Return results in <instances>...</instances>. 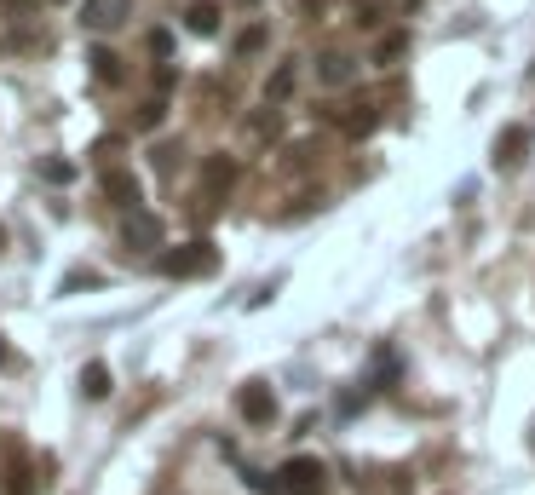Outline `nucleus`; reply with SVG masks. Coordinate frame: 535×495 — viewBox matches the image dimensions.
Returning <instances> with one entry per match:
<instances>
[{
    "label": "nucleus",
    "mask_w": 535,
    "mask_h": 495,
    "mask_svg": "<svg viewBox=\"0 0 535 495\" xmlns=\"http://www.w3.org/2000/svg\"><path fill=\"white\" fill-rule=\"evenodd\" d=\"M162 271L167 277H213L219 271V254H213V242H179V248H167L162 254Z\"/></svg>",
    "instance_id": "1"
},
{
    "label": "nucleus",
    "mask_w": 535,
    "mask_h": 495,
    "mask_svg": "<svg viewBox=\"0 0 535 495\" xmlns=\"http://www.w3.org/2000/svg\"><path fill=\"white\" fill-rule=\"evenodd\" d=\"M317 484H323V461L317 455H294V461L277 467V495H317Z\"/></svg>",
    "instance_id": "2"
},
{
    "label": "nucleus",
    "mask_w": 535,
    "mask_h": 495,
    "mask_svg": "<svg viewBox=\"0 0 535 495\" xmlns=\"http://www.w3.org/2000/svg\"><path fill=\"white\" fill-rule=\"evenodd\" d=\"M236 409H242V421L248 426H271L277 421V392H271L265 380H248V386L236 392Z\"/></svg>",
    "instance_id": "3"
},
{
    "label": "nucleus",
    "mask_w": 535,
    "mask_h": 495,
    "mask_svg": "<svg viewBox=\"0 0 535 495\" xmlns=\"http://www.w3.org/2000/svg\"><path fill=\"white\" fill-rule=\"evenodd\" d=\"M121 242H127V248H133V254H150V248H162V219H156V213H127V219H121Z\"/></svg>",
    "instance_id": "4"
},
{
    "label": "nucleus",
    "mask_w": 535,
    "mask_h": 495,
    "mask_svg": "<svg viewBox=\"0 0 535 495\" xmlns=\"http://www.w3.org/2000/svg\"><path fill=\"white\" fill-rule=\"evenodd\" d=\"M231 190H236V156H208V162H202V196L219 208Z\"/></svg>",
    "instance_id": "5"
},
{
    "label": "nucleus",
    "mask_w": 535,
    "mask_h": 495,
    "mask_svg": "<svg viewBox=\"0 0 535 495\" xmlns=\"http://www.w3.org/2000/svg\"><path fill=\"white\" fill-rule=\"evenodd\" d=\"M104 196L116 202L121 219H127V213H139V202H144L139 179H133V173H121V167H110V173H104Z\"/></svg>",
    "instance_id": "6"
},
{
    "label": "nucleus",
    "mask_w": 535,
    "mask_h": 495,
    "mask_svg": "<svg viewBox=\"0 0 535 495\" xmlns=\"http://www.w3.org/2000/svg\"><path fill=\"white\" fill-rule=\"evenodd\" d=\"M133 18V0H87L81 6V24L87 29H121Z\"/></svg>",
    "instance_id": "7"
},
{
    "label": "nucleus",
    "mask_w": 535,
    "mask_h": 495,
    "mask_svg": "<svg viewBox=\"0 0 535 495\" xmlns=\"http://www.w3.org/2000/svg\"><path fill=\"white\" fill-rule=\"evenodd\" d=\"M317 81H323V87H351V81H357V64H351L346 52H323V58H317Z\"/></svg>",
    "instance_id": "8"
},
{
    "label": "nucleus",
    "mask_w": 535,
    "mask_h": 495,
    "mask_svg": "<svg viewBox=\"0 0 535 495\" xmlns=\"http://www.w3.org/2000/svg\"><path fill=\"white\" fill-rule=\"evenodd\" d=\"M294 87H300V70H294V64H277V70L265 75V104H271V110H277V104H288V98H294Z\"/></svg>",
    "instance_id": "9"
},
{
    "label": "nucleus",
    "mask_w": 535,
    "mask_h": 495,
    "mask_svg": "<svg viewBox=\"0 0 535 495\" xmlns=\"http://www.w3.org/2000/svg\"><path fill=\"white\" fill-rule=\"evenodd\" d=\"M185 29H190V35H202V41L219 35V6H213V0H190V6H185Z\"/></svg>",
    "instance_id": "10"
},
{
    "label": "nucleus",
    "mask_w": 535,
    "mask_h": 495,
    "mask_svg": "<svg viewBox=\"0 0 535 495\" xmlns=\"http://www.w3.org/2000/svg\"><path fill=\"white\" fill-rule=\"evenodd\" d=\"M374 127H380V110H374V104H357V110L340 116V133H346V139H369Z\"/></svg>",
    "instance_id": "11"
},
{
    "label": "nucleus",
    "mask_w": 535,
    "mask_h": 495,
    "mask_svg": "<svg viewBox=\"0 0 535 495\" xmlns=\"http://www.w3.org/2000/svg\"><path fill=\"white\" fill-rule=\"evenodd\" d=\"M530 144V133L524 127H501V139H495V167L507 173V167H518V150Z\"/></svg>",
    "instance_id": "12"
},
{
    "label": "nucleus",
    "mask_w": 535,
    "mask_h": 495,
    "mask_svg": "<svg viewBox=\"0 0 535 495\" xmlns=\"http://www.w3.org/2000/svg\"><path fill=\"white\" fill-rule=\"evenodd\" d=\"M87 64H93V81H104V87H121V81H127V70H121L116 52L93 47V52H87Z\"/></svg>",
    "instance_id": "13"
},
{
    "label": "nucleus",
    "mask_w": 535,
    "mask_h": 495,
    "mask_svg": "<svg viewBox=\"0 0 535 495\" xmlns=\"http://www.w3.org/2000/svg\"><path fill=\"white\" fill-rule=\"evenodd\" d=\"M110 386H116V380H110L104 363H87V369H81V392H87V398H110Z\"/></svg>",
    "instance_id": "14"
},
{
    "label": "nucleus",
    "mask_w": 535,
    "mask_h": 495,
    "mask_svg": "<svg viewBox=\"0 0 535 495\" xmlns=\"http://www.w3.org/2000/svg\"><path fill=\"white\" fill-rule=\"evenodd\" d=\"M409 52V35L403 29H392V35H380V47H374V64H392V58H403Z\"/></svg>",
    "instance_id": "15"
},
{
    "label": "nucleus",
    "mask_w": 535,
    "mask_h": 495,
    "mask_svg": "<svg viewBox=\"0 0 535 495\" xmlns=\"http://www.w3.org/2000/svg\"><path fill=\"white\" fill-rule=\"evenodd\" d=\"M277 127H282V110H259V116L248 121V133H254V139H277Z\"/></svg>",
    "instance_id": "16"
},
{
    "label": "nucleus",
    "mask_w": 535,
    "mask_h": 495,
    "mask_svg": "<svg viewBox=\"0 0 535 495\" xmlns=\"http://www.w3.org/2000/svg\"><path fill=\"white\" fill-rule=\"evenodd\" d=\"M35 173H41V179H52V185H70V179H75V167H70V162H58V156L35 162Z\"/></svg>",
    "instance_id": "17"
},
{
    "label": "nucleus",
    "mask_w": 535,
    "mask_h": 495,
    "mask_svg": "<svg viewBox=\"0 0 535 495\" xmlns=\"http://www.w3.org/2000/svg\"><path fill=\"white\" fill-rule=\"evenodd\" d=\"M162 121H167V104H162V98H150V104L139 110V121H133V127H139V133H150V127H162Z\"/></svg>",
    "instance_id": "18"
},
{
    "label": "nucleus",
    "mask_w": 535,
    "mask_h": 495,
    "mask_svg": "<svg viewBox=\"0 0 535 495\" xmlns=\"http://www.w3.org/2000/svg\"><path fill=\"white\" fill-rule=\"evenodd\" d=\"M6 495H35V484H29V467H24V461H12V472H6Z\"/></svg>",
    "instance_id": "19"
},
{
    "label": "nucleus",
    "mask_w": 535,
    "mask_h": 495,
    "mask_svg": "<svg viewBox=\"0 0 535 495\" xmlns=\"http://www.w3.org/2000/svg\"><path fill=\"white\" fill-rule=\"evenodd\" d=\"M259 47H265V29H242V35H236V58H248V52H259Z\"/></svg>",
    "instance_id": "20"
},
{
    "label": "nucleus",
    "mask_w": 535,
    "mask_h": 495,
    "mask_svg": "<svg viewBox=\"0 0 535 495\" xmlns=\"http://www.w3.org/2000/svg\"><path fill=\"white\" fill-rule=\"evenodd\" d=\"M173 156H179V144H162L156 150V173H173Z\"/></svg>",
    "instance_id": "21"
},
{
    "label": "nucleus",
    "mask_w": 535,
    "mask_h": 495,
    "mask_svg": "<svg viewBox=\"0 0 535 495\" xmlns=\"http://www.w3.org/2000/svg\"><path fill=\"white\" fill-rule=\"evenodd\" d=\"M150 52H162L167 58V52H173V35H167V29H150Z\"/></svg>",
    "instance_id": "22"
},
{
    "label": "nucleus",
    "mask_w": 535,
    "mask_h": 495,
    "mask_svg": "<svg viewBox=\"0 0 535 495\" xmlns=\"http://www.w3.org/2000/svg\"><path fill=\"white\" fill-rule=\"evenodd\" d=\"M300 6H305V18H317V12H323L328 0H300Z\"/></svg>",
    "instance_id": "23"
},
{
    "label": "nucleus",
    "mask_w": 535,
    "mask_h": 495,
    "mask_svg": "<svg viewBox=\"0 0 535 495\" xmlns=\"http://www.w3.org/2000/svg\"><path fill=\"white\" fill-rule=\"evenodd\" d=\"M0 363H6V346H0Z\"/></svg>",
    "instance_id": "24"
},
{
    "label": "nucleus",
    "mask_w": 535,
    "mask_h": 495,
    "mask_svg": "<svg viewBox=\"0 0 535 495\" xmlns=\"http://www.w3.org/2000/svg\"><path fill=\"white\" fill-rule=\"evenodd\" d=\"M52 6H64V0H52Z\"/></svg>",
    "instance_id": "25"
}]
</instances>
